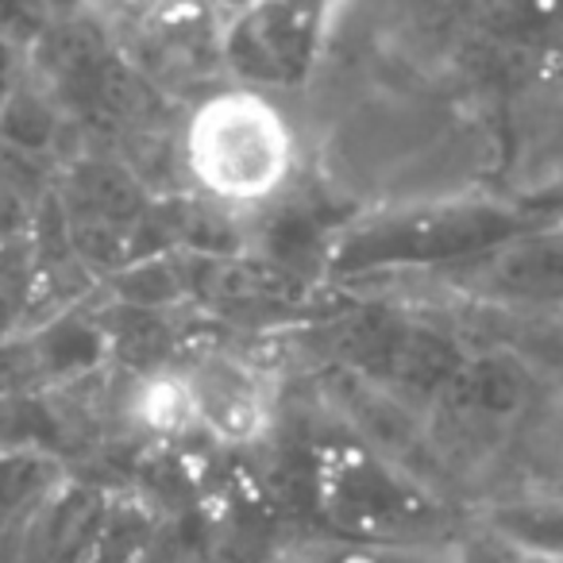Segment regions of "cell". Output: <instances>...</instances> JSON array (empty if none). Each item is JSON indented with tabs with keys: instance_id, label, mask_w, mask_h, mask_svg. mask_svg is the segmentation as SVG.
<instances>
[{
	"instance_id": "cell-11",
	"label": "cell",
	"mask_w": 563,
	"mask_h": 563,
	"mask_svg": "<svg viewBox=\"0 0 563 563\" xmlns=\"http://www.w3.org/2000/svg\"><path fill=\"white\" fill-rule=\"evenodd\" d=\"M274 563H298V560H294L290 552H282V555H278V560H274Z\"/></svg>"
},
{
	"instance_id": "cell-2",
	"label": "cell",
	"mask_w": 563,
	"mask_h": 563,
	"mask_svg": "<svg viewBox=\"0 0 563 563\" xmlns=\"http://www.w3.org/2000/svg\"><path fill=\"white\" fill-rule=\"evenodd\" d=\"M309 501L340 544H444L463 532L444 490L352 437L309 452Z\"/></svg>"
},
{
	"instance_id": "cell-4",
	"label": "cell",
	"mask_w": 563,
	"mask_h": 563,
	"mask_svg": "<svg viewBox=\"0 0 563 563\" xmlns=\"http://www.w3.org/2000/svg\"><path fill=\"white\" fill-rule=\"evenodd\" d=\"M336 9L321 4H243L217 12V55L232 86L278 97L313 86L332 43Z\"/></svg>"
},
{
	"instance_id": "cell-7",
	"label": "cell",
	"mask_w": 563,
	"mask_h": 563,
	"mask_svg": "<svg viewBox=\"0 0 563 563\" xmlns=\"http://www.w3.org/2000/svg\"><path fill=\"white\" fill-rule=\"evenodd\" d=\"M163 544V514L128 486H101L70 563H155Z\"/></svg>"
},
{
	"instance_id": "cell-8",
	"label": "cell",
	"mask_w": 563,
	"mask_h": 563,
	"mask_svg": "<svg viewBox=\"0 0 563 563\" xmlns=\"http://www.w3.org/2000/svg\"><path fill=\"white\" fill-rule=\"evenodd\" d=\"M74 478L63 455L40 440H12L0 444V552L16 555L24 532L55 494Z\"/></svg>"
},
{
	"instance_id": "cell-10",
	"label": "cell",
	"mask_w": 563,
	"mask_h": 563,
	"mask_svg": "<svg viewBox=\"0 0 563 563\" xmlns=\"http://www.w3.org/2000/svg\"><path fill=\"white\" fill-rule=\"evenodd\" d=\"M298 563H460L455 540L444 544H340V540H309L290 548Z\"/></svg>"
},
{
	"instance_id": "cell-3",
	"label": "cell",
	"mask_w": 563,
	"mask_h": 563,
	"mask_svg": "<svg viewBox=\"0 0 563 563\" xmlns=\"http://www.w3.org/2000/svg\"><path fill=\"white\" fill-rule=\"evenodd\" d=\"M540 228L525 209L483 197H437L424 205L367 212L340 228L329 243L332 274L417 271V266H455L490 255L494 247Z\"/></svg>"
},
{
	"instance_id": "cell-1",
	"label": "cell",
	"mask_w": 563,
	"mask_h": 563,
	"mask_svg": "<svg viewBox=\"0 0 563 563\" xmlns=\"http://www.w3.org/2000/svg\"><path fill=\"white\" fill-rule=\"evenodd\" d=\"M178 163L205 205L247 217L286 201L301 170V135L278 97L224 81L189 104Z\"/></svg>"
},
{
	"instance_id": "cell-6",
	"label": "cell",
	"mask_w": 563,
	"mask_h": 563,
	"mask_svg": "<svg viewBox=\"0 0 563 563\" xmlns=\"http://www.w3.org/2000/svg\"><path fill=\"white\" fill-rule=\"evenodd\" d=\"M455 286L490 306L548 309L563 301V232L532 228L490 255L448 271Z\"/></svg>"
},
{
	"instance_id": "cell-9",
	"label": "cell",
	"mask_w": 563,
	"mask_h": 563,
	"mask_svg": "<svg viewBox=\"0 0 563 563\" xmlns=\"http://www.w3.org/2000/svg\"><path fill=\"white\" fill-rule=\"evenodd\" d=\"M66 132V109L51 93L47 81L27 74L16 93L0 104V155L20 158V163H43L55 155Z\"/></svg>"
},
{
	"instance_id": "cell-5",
	"label": "cell",
	"mask_w": 563,
	"mask_h": 563,
	"mask_svg": "<svg viewBox=\"0 0 563 563\" xmlns=\"http://www.w3.org/2000/svg\"><path fill=\"white\" fill-rule=\"evenodd\" d=\"M186 432L217 448H255L278 429L282 383L266 363L235 347H205L170 367Z\"/></svg>"
}]
</instances>
